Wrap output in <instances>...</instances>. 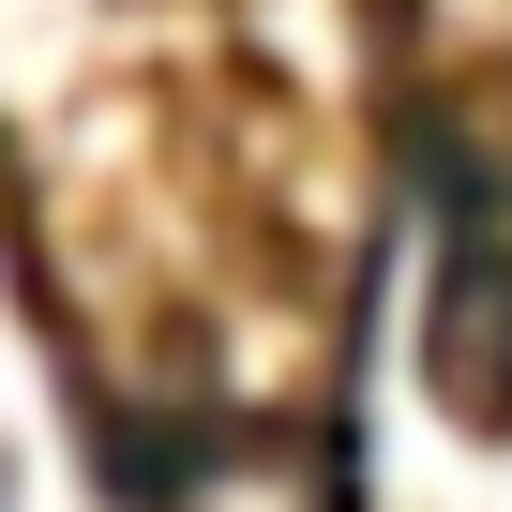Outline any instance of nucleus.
Here are the masks:
<instances>
[{
	"label": "nucleus",
	"mask_w": 512,
	"mask_h": 512,
	"mask_svg": "<svg viewBox=\"0 0 512 512\" xmlns=\"http://www.w3.org/2000/svg\"><path fill=\"white\" fill-rule=\"evenodd\" d=\"M0 512H31V482H16V452H0Z\"/></svg>",
	"instance_id": "nucleus-1"
},
{
	"label": "nucleus",
	"mask_w": 512,
	"mask_h": 512,
	"mask_svg": "<svg viewBox=\"0 0 512 512\" xmlns=\"http://www.w3.org/2000/svg\"><path fill=\"white\" fill-rule=\"evenodd\" d=\"M0 166H16V136H0Z\"/></svg>",
	"instance_id": "nucleus-2"
}]
</instances>
